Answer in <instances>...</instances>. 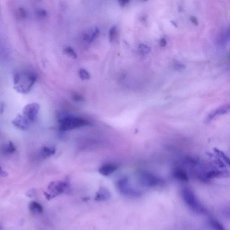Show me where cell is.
Instances as JSON below:
<instances>
[{
  "mask_svg": "<svg viewBox=\"0 0 230 230\" xmlns=\"http://www.w3.org/2000/svg\"><path fill=\"white\" fill-rule=\"evenodd\" d=\"M35 74L31 72H17L13 75L14 90L22 94H27L37 81Z\"/></svg>",
  "mask_w": 230,
  "mask_h": 230,
  "instance_id": "6da1fadb",
  "label": "cell"
},
{
  "mask_svg": "<svg viewBox=\"0 0 230 230\" xmlns=\"http://www.w3.org/2000/svg\"><path fill=\"white\" fill-rule=\"evenodd\" d=\"M71 183L69 178H65L62 180L52 181L48 186V192L44 195L48 200H50L63 193L69 194L71 192Z\"/></svg>",
  "mask_w": 230,
  "mask_h": 230,
  "instance_id": "7a4b0ae2",
  "label": "cell"
},
{
  "mask_svg": "<svg viewBox=\"0 0 230 230\" xmlns=\"http://www.w3.org/2000/svg\"><path fill=\"white\" fill-rule=\"evenodd\" d=\"M59 129L62 131H68L90 125V121L81 118L71 115L63 116L58 119Z\"/></svg>",
  "mask_w": 230,
  "mask_h": 230,
  "instance_id": "3957f363",
  "label": "cell"
},
{
  "mask_svg": "<svg viewBox=\"0 0 230 230\" xmlns=\"http://www.w3.org/2000/svg\"><path fill=\"white\" fill-rule=\"evenodd\" d=\"M181 196L186 205L195 213L201 214L206 212L204 206L197 198L193 191L188 187L183 188L181 190Z\"/></svg>",
  "mask_w": 230,
  "mask_h": 230,
  "instance_id": "277c9868",
  "label": "cell"
},
{
  "mask_svg": "<svg viewBox=\"0 0 230 230\" xmlns=\"http://www.w3.org/2000/svg\"><path fill=\"white\" fill-rule=\"evenodd\" d=\"M117 188L121 194L132 197H139L141 193L131 186L127 178H121L117 182Z\"/></svg>",
  "mask_w": 230,
  "mask_h": 230,
  "instance_id": "5b68a950",
  "label": "cell"
},
{
  "mask_svg": "<svg viewBox=\"0 0 230 230\" xmlns=\"http://www.w3.org/2000/svg\"><path fill=\"white\" fill-rule=\"evenodd\" d=\"M40 108V106L38 103H30L24 106L22 110V114L32 123L36 120Z\"/></svg>",
  "mask_w": 230,
  "mask_h": 230,
  "instance_id": "8992f818",
  "label": "cell"
},
{
  "mask_svg": "<svg viewBox=\"0 0 230 230\" xmlns=\"http://www.w3.org/2000/svg\"><path fill=\"white\" fill-rule=\"evenodd\" d=\"M139 180L140 183L144 186L152 187L159 184L160 180L155 175L149 172H143L140 174Z\"/></svg>",
  "mask_w": 230,
  "mask_h": 230,
  "instance_id": "52a82bcc",
  "label": "cell"
},
{
  "mask_svg": "<svg viewBox=\"0 0 230 230\" xmlns=\"http://www.w3.org/2000/svg\"><path fill=\"white\" fill-rule=\"evenodd\" d=\"M13 125L21 130H25L29 127L31 122L22 114H18L12 122Z\"/></svg>",
  "mask_w": 230,
  "mask_h": 230,
  "instance_id": "ba28073f",
  "label": "cell"
},
{
  "mask_svg": "<svg viewBox=\"0 0 230 230\" xmlns=\"http://www.w3.org/2000/svg\"><path fill=\"white\" fill-rule=\"evenodd\" d=\"M230 113V104L225 106L219 107L218 108L211 111L207 117V121H209L213 120L215 118L220 115H224Z\"/></svg>",
  "mask_w": 230,
  "mask_h": 230,
  "instance_id": "9c48e42d",
  "label": "cell"
},
{
  "mask_svg": "<svg viewBox=\"0 0 230 230\" xmlns=\"http://www.w3.org/2000/svg\"><path fill=\"white\" fill-rule=\"evenodd\" d=\"M117 166L112 164H107L100 167L99 169L100 173L103 176L110 175L117 170Z\"/></svg>",
  "mask_w": 230,
  "mask_h": 230,
  "instance_id": "30bf717a",
  "label": "cell"
},
{
  "mask_svg": "<svg viewBox=\"0 0 230 230\" xmlns=\"http://www.w3.org/2000/svg\"><path fill=\"white\" fill-rule=\"evenodd\" d=\"M110 193L106 188L101 187L97 192L95 199L98 201H104L108 199L110 197Z\"/></svg>",
  "mask_w": 230,
  "mask_h": 230,
  "instance_id": "8fae6325",
  "label": "cell"
},
{
  "mask_svg": "<svg viewBox=\"0 0 230 230\" xmlns=\"http://www.w3.org/2000/svg\"><path fill=\"white\" fill-rule=\"evenodd\" d=\"M56 148L54 146H44L40 150V154L42 157L47 158L55 153Z\"/></svg>",
  "mask_w": 230,
  "mask_h": 230,
  "instance_id": "7c38bea8",
  "label": "cell"
},
{
  "mask_svg": "<svg viewBox=\"0 0 230 230\" xmlns=\"http://www.w3.org/2000/svg\"><path fill=\"white\" fill-rule=\"evenodd\" d=\"M90 33L86 32L84 33L83 35V39L85 41L90 43L92 42L94 39L97 37L99 33V30L98 28H93L92 30H91V32H89Z\"/></svg>",
  "mask_w": 230,
  "mask_h": 230,
  "instance_id": "4fadbf2b",
  "label": "cell"
},
{
  "mask_svg": "<svg viewBox=\"0 0 230 230\" xmlns=\"http://www.w3.org/2000/svg\"><path fill=\"white\" fill-rule=\"evenodd\" d=\"M173 176L176 178L182 181H187L188 177L187 172L181 168H177L173 171Z\"/></svg>",
  "mask_w": 230,
  "mask_h": 230,
  "instance_id": "5bb4252c",
  "label": "cell"
},
{
  "mask_svg": "<svg viewBox=\"0 0 230 230\" xmlns=\"http://www.w3.org/2000/svg\"><path fill=\"white\" fill-rule=\"evenodd\" d=\"M29 209L32 213L35 214H41L43 212V207L40 204L32 201L30 202L28 205Z\"/></svg>",
  "mask_w": 230,
  "mask_h": 230,
  "instance_id": "9a60e30c",
  "label": "cell"
},
{
  "mask_svg": "<svg viewBox=\"0 0 230 230\" xmlns=\"http://www.w3.org/2000/svg\"><path fill=\"white\" fill-rule=\"evenodd\" d=\"M214 151L217 154V155H218V156H219L220 158L223 159V161H224V162H225L230 168V158H229L227 155H226L223 152L220 151V150L217 149V148H215V149H214Z\"/></svg>",
  "mask_w": 230,
  "mask_h": 230,
  "instance_id": "2e32d148",
  "label": "cell"
},
{
  "mask_svg": "<svg viewBox=\"0 0 230 230\" xmlns=\"http://www.w3.org/2000/svg\"><path fill=\"white\" fill-rule=\"evenodd\" d=\"M230 40V26L222 34L220 37V41L222 44L226 43Z\"/></svg>",
  "mask_w": 230,
  "mask_h": 230,
  "instance_id": "e0dca14e",
  "label": "cell"
},
{
  "mask_svg": "<svg viewBox=\"0 0 230 230\" xmlns=\"http://www.w3.org/2000/svg\"><path fill=\"white\" fill-rule=\"evenodd\" d=\"M79 77L82 80H88L90 79V73L89 72L85 70V69H84V68H81L79 70Z\"/></svg>",
  "mask_w": 230,
  "mask_h": 230,
  "instance_id": "ac0fdd59",
  "label": "cell"
},
{
  "mask_svg": "<svg viewBox=\"0 0 230 230\" xmlns=\"http://www.w3.org/2000/svg\"><path fill=\"white\" fill-rule=\"evenodd\" d=\"M64 51L67 55L70 56L71 58L76 59L77 58V54L71 47L69 46L66 48L64 49Z\"/></svg>",
  "mask_w": 230,
  "mask_h": 230,
  "instance_id": "d6986e66",
  "label": "cell"
},
{
  "mask_svg": "<svg viewBox=\"0 0 230 230\" xmlns=\"http://www.w3.org/2000/svg\"><path fill=\"white\" fill-rule=\"evenodd\" d=\"M209 224L214 229H217V230H223L224 229L223 226L218 221L215 220V219H210L209 220Z\"/></svg>",
  "mask_w": 230,
  "mask_h": 230,
  "instance_id": "ffe728a7",
  "label": "cell"
},
{
  "mask_svg": "<svg viewBox=\"0 0 230 230\" xmlns=\"http://www.w3.org/2000/svg\"><path fill=\"white\" fill-rule=\"evenodd\" d=\"M117 33V27L116 26H112L109 32V37L111 42H112L115 39Z\"/></svg>",
  "mask_w": 230,
  "mask_h": 230,
  "instance_id": "44dd1931",
  "label": "cell"
},
{
  "mask_svg": "<svg viewBox=\"0 0 230 230\" xmlns=\"http://www.w3.org/2000/svg\"><path fill=\"white\" fill-rule=\"evenodd\" d=\"M16 150L15 146L11 141H10L5 148V152L8 154H11L14 152Z\"/></svg>",
  "mask_w": 230,
  "mask_h": 230,
  "instance_id": "7402d4cb",
  "label": "cell"
},
{
  "mask_svg": "<svg viewBox=\"0 0 230 230\" xmlns=\"http://www.w3.org/2000/svg\"><path fill=\"white\" fill-rule=\"evenodd\" d=\"M139 52L143 55H146L149 53L150 51V48L147 45L143 44H140L139 46Z\"/></svg>",
  "mask_w": 230,
  "mask_h": 230,
  "instance_id": "603a6c76",
  "label": "cell"
},
{
  "mask_svg": "<svg viewBox=\"0 0 230 230\" xmlns=\"http://www.w3.org/2000/svg\"><path fill=\"white\" fill-rule=\"evenodd\" d=\"M17 15L18 17L21 19H25L27 18V13L26 10L23 8H19L17 10Z\"/></svg>",
  "mask_w": 230,
  "mask_h": 230,
  "instance_id": "cb8c5ba5",
  "label": "cell"
},
{
  "mask_svg": "<svg viewBox=\"0 0 230 230\" xmlns=\"http://www.w3.org/2000/svg\"><path fill=\"white\" fill-rule=\"evenodd\" d=\"M72 99L74 101L76 102H82L84 101V98L83 96L77 93L73 94L72 96Z\"/></svg>",
  "mask_w": 230,
  "mask_h": 230,
  "instance_id": "d4e9b609",
  "label": "cell"
},
{
  "mask_svg": "<svg viewBox=\"0 0 230 230\" xmlns=\"http://www.w3.org/2000/svg\"><path fill=\"white\" fill-rule=\"evenodd\" d=\"M36 14L37 17L39 18H45L47 15V12L46 10L43 9H39L36 10Z\"/></svg>",
  "mask_w": 230,
  "mask_h": 230,
  "instance_id": "484cf974",
  "label": "cell"
},
{
  "mask_svg": "<svg viewBox=\"0 0 230 230\" xmlns=\"http://www.w3.org/2000/svg\"><path fill=\"white\" fill-rule=\"evenodd\" d=\"M185 66L182 63H177L175 64V69H177L178 70H184L185 68Z\"/></svg>",
  "mask_w": 230,
  "mask_h": 230,
  "instance_id": "4316f807",
  "label": "cell"
},
{
  "mask_svg": "<svg viewBox=\"0 0 230 230\" xmlns=\"http://www.w3.org/2000/svg\"><path fill=\"white\" fill-rule=\"evenodd\" d=\"M190 20L191 21V22L194 24V25H198V21L197 19L195 16H191L190 17Z\"/></svg>",
  "mask_w": 230,
  "mask_h": 230,
  "instance_id": "83f0119b",
  "label": "cell"
},
{
  "mask_svg": "<svg viewBox=\"0 0 230 230\" xmlns=\"http://www.w3.org/2000/svg\"><path fill=\"white\" fill-rule=\"evenodd\" d=\"M118 1L121 6H125L129 2V0H118Z\"/></svg>",
  "mask_w": 230,
  "mask_h": 230,
  "instance_id": "f1b7e54d",
  "label": "cell"
},
{
  "mask_svg": "<svg viewBox=\"0 0 230 230\" xmlns=\"http://www.w3.org/2000/svg\"><path fill=\"white\" fill-rule=\"evenodd\" d=\"M160 46H166V45H167V41H166L165 39L164 38L161 39V40H160Z\"/></svg>",
  "mask_w": 230,
  "mask_h": 230,
  "instance_id": "f546056e",
  "label": "cell"
},
{
  "mask_svg": "<svg viewBox=\"0 0 230 230\" xmlns=\"http://www.w3.org/2000/svg\"><path fill=\"white\" fill-rule=\"evenodd\" d=\"M34 193V190L33 189H31V190H29L27 192L26 195L28 196V197H31L32 196V195H33Z\"/></svg>",
  "mask_w": 230,
  "mask_h": 230,
  "instance_id": "4dcf8cb0",
  "label": "cell"
},
{
  "mask_svg": "<svg viewBox=\"0 0 230 230\" xmlns=\"http://www.w3.org/2000/svg\"><path fill=\"white\" fill-rule=\"evenodd\" d=\"M1 175L2 177H6L8 175V173L6 172L3 170L1 167Z\"/></svg>",
  "mask_w": 230,
  "mask_h": 230,
  "instance_id": "1f68e13d",
  "label": "cell"
},
{
  "mask_svg": "<svg viewBox=\"0 0 230 230\" xmlns=\"http://www.w3.org/2000/svg\"><path fill=\"white\" fill-rule=\"evenodd\" d=\"M171 22H172V24H173V25H174V26H175V27H177V24H176V23H175V22L173 21H171Z\"/></svg>",
  "mask_w": 230,
  "mask_h": 230,
  "instance_id": "d6a6232c",
  "label": "cell"
},
{
  "mask_svg": "<svg viewBox=\"0 0 230 230\" xmlns=\"http://www.w3.org/2000/svg\"><path fill=\"white\" fill-rule=\"evenodd\" d=\"M144 1H147V0H143Z\"/></svg>",
  "mask_w": 230,
  "mask_h": 230,
  "instance_id": "836d02e7",
  "label": "cell"
}]
</instances>
